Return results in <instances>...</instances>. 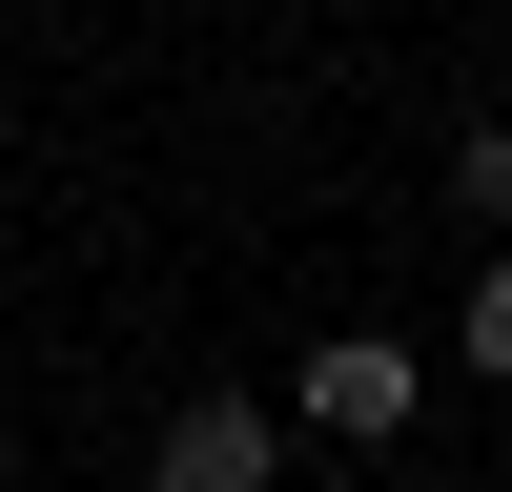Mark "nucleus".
<instances>
[{
	"instance_id": "obj_1",
	"label": "nucleus",
	"mask_w": 512,
	"mask_h": 492,
	"mask_svg": "<svg viewBox=\"0 0 512 492\" xmlns=\"http://www.w3.org/2000/svg\"><path fill=\"white\" fill-rule=\"evenodd\" d=\"M410 390H431V349H390V328H328V349L287 369V431H328V451H390V431H410Z\"/></svg>"
},
{
	"instance_id": "obj_2",
	"label": "nucleus",
	"mask_w": 512,
	"mask_h": 492,
	"mask_svg": "<svg viewBox=\"0 0 512 492\" xmlns=\"http://www.w3.org/2000/svg\"><path fill=\"white\" fill-rule=\"evenodd\" d=\"M144 492H287V410H246V390H205L185 431L144 451Z\"/></svg>"
},
{
	"instance_id": "obj_3",
	"label": "nucleus",
	"mask_w": 512,
	"mask_h": 492,
	"mask_svg": "<svg viewBox=\"0 0 512 492\" xmlns=\"http://www.w3.org/2000/svg\"><path fill=\"white\" fill-rule=\"evenodd\" d=\"M451 205H472V226L512 246V123H451Z\"/></svg>"
},
{
	"instance_id": "obj_4",
	"label": "nucleus",
	"mask_w": 512,
	"mask_h": 492,
	"mask_svg": "<svg viewBox=\"0 0 512 492\" xmlns=\"http://www.w3.org/2000/svg\"><path fill=\"white\" fill-rule=\"evenodd\" d=\"M451 369H492V390H512V246L472 267V308H451Z\"/></svg>"
}]
</instances>
